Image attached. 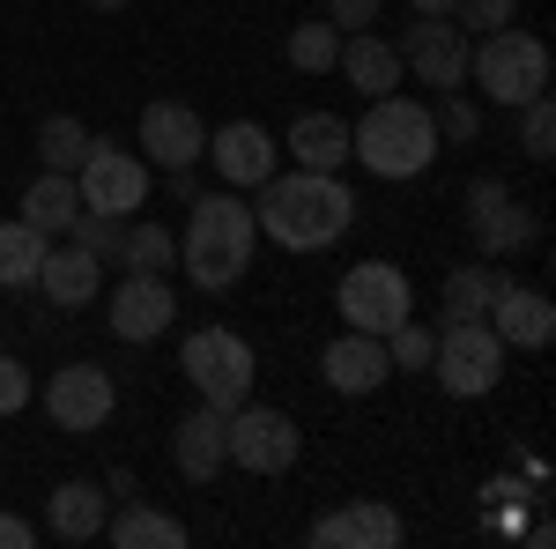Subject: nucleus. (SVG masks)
<instances>
[{"instance_id": "nucleus-17", "label": "nucleus", "mask_w": 556, "mask_h": 549, "mask_svg": "<svg viewBox=\"0 0 556 549\" xmlns=\"http://www.w3.org/2000/svg\"><path fill=\"white\" fill-rule=\"evenodd\" d=\"M319 372H327V386H334V394H349V401H364V394H379V386L393 379V364H386V341H379V335H356V327L327 341Z\"/></svg>"}, {"instance_id": "nucleus-41", "label": "nucleus", "mask_w": 556, "mask_h": 549, "mask_svg": "<svg viewBox=\"0 0 556 549\" xmlns=\"http://www.w3.org/2000/svg\"><path fill=\"white\" fill-rule=\"evenodd\" d=\"M89 8H127V0H89Z\"/></svg>"}, {"instance_id": "nucleus-7", "label": "nucleus", "mask_w": 556, "mask_h": 549, "mask_svg": "<svg viewBox=\"0 0 556 549\" xmlns=\"http://www.w3.org/2000/svg\"><path fill=\"white\" fill-rule=\"evenodd\" d=\"M223 461L245 467V475H290L298 467V423L282 416V409L238 401L223 416Z\"/></svg>"}, {"instance_id": "nucleus-27", "label": "nucleus", "mask_w": 556, "mask_h": 549, "mask_svg": "<svg viewBox=\"0 0 556 549\" xmlns=\"http://www.w3.org/2000/svg\"><path fill=\"white\" fill-rule=\"evenodd\" d=\"M45 246H52V238L30 230L23 215H15V223H0V283H8V290H30V283H38Z\"/></svg>"}, {"instance_id": "nucleus-35", "label": "nucleus", "mask_w": 556, "mask_h": 549, "mask_svg": "<svg viewBox=\"0 0 556 549\" xmlns=\"http://www.w3.org/2000/svg\"><path fill=\"white\" fill-rule=\"evenodd\" d=\"M453 23H460L468 38H490V30L513 23V0H453Z\"/></svg>"}, {"instance_id": "nucleus-33", "label": "nucleus", "mask_w": 556, "mask_h": 549, "mask_svg": "<svg viewBox=\"0 0 556 549\" xmlns=\"http://www.w3.org/2000/svg\"><path fill=\"white\" fill-rule=\"evenodd\" d=\"M430 349H438V335H430L424 320H401V327L386 335V364H393V372H430Z\"/></svg>"}, {"instance_id": "nucleus-18", "label": "nucleus", "mask_w": 556, "mask_h": 549, "mask_svg": "<svg viewBox=\"0 0 556 549\" xmlns=\"http://www.w3.org/2000/svg\"><path fill=\"white\" fill-rule=\"evenodd\" d=\"M490 335L505 341V349H549L556 335V312H549V297L542 290H519V283H505V290L490 297Z\"/></svg>"}, {"instance_id": "nucleus-25", "label": "nucleus", "mask_w": 556, "mask_h": 549, "mask_svg": "<svg viewBox=\"0 0 556 549\" xmlns=\"http://www.w3.org/2000/svg\"><path fill=\"white\" fill-rule=\"evenodd\" d=\"M513 275L497 267V260H468V267H453L445 275V320H482L490 312V297L505 290Z\"/></svg>"}, {"instance_id": "nucleus-2", "label": "nucleus", "mask_w": 556, "mask_h": 549, "mask_svg": "<svg viewBox=\"0 0 556 549\" xmlns=\"http://www.w3.org/2000/svg\"><path fill=\"white\" fill-rule=\"evenodd\" d=\"M253 238H260V223L238 194H201L193 215H186V238H178V267L201 290H230L253 267Z\"/></svg>"}, {"instance_id": "nucleus-32", "label": "nucleus", "mask_w": 556, "mask_h": 549, "mask_svg": "<svg viewBox=\"0 0 556 549\" xmlns=\"http://www.w3.org/2000/svg\"><path fill=\"white\" fill-rule=\"evenodd\" d=\"M519 149H527L534 164H549V157H556V104H549V89L519 104Z\"/></svg>"}, {"instance_id": "nucleus-36", "label": "nucleus", "mask_w": 556, "mask_h": 549, "mask_svg": "<svg viewBox=\"0 0 556 549\" xmlns=\"http://www.w3.org/2000/svg\"><path fill=\"white\" fill-rule=\"evenodd\" d=\"M15 409H30V372H23V357L0 349V416H15Z\"/></svg>"}, {"instance_id": "nucleus-12", "label": "nucleus", "mask_w": 556, "mask_h": 549, "mask_svg": "<svg viewBox=\"0 0 556 549\" xmlns=\"http://www.w3.org/2000/svg\"><path fill=\"white\" fill-rule=\"evenodd\" d=\"M112 409H119V379L104 364H67V372L45 379V416L60 431H104Z\"/></svg>"}, {"instance_id": "nucleus-37", "label": "nucleus", "mask_w": 556, "mask_h": 549, "mask_svg": "<svg viewBox=\"0 0 556 549\" xmlns=\"http://www.w3.org/2000/svg\"><path fill=\"white\" fill-rule=\"evenodd\" d=\"M386 0H327V23L334 30H364V23H379Z\"/></svg>"}, {"instance_id": "nucleus-28", "label": "nucleus", "mask_w": 556, "mask_h": 549, "mask_svg": "<svg viewBox=\"0 0 556 549\" xmlns=\"http://www.w3.org/2000/svg\"><path fill=\"white\" fill-rule=\"evenodd\" d=\"M119 267H127V275H172L178 267V238L164 230V223H127Z\"/></svg>"}, {"instance_id": "nucleus-13", "label": "nucleus", "mask_w": 556, "mask_h": 549, "mask_svg": "<svg viewBox=\"0 0 556 549\" xmlns=\"http://www.w3.org/2000/svg\"><path fill=\"white\" fill-rule=\"evenodd\" d=\"M208 157V127H201V112L193 104H178V97H156L149 112H141V164L156 171H186Z\"/></svg>"}, {"instance_id": "nucleus-5", "label": "nucleus", "mask_w": 556, "mask_h": 549, "mask_svg": "<svg viewBox=\"0 0 556 549\" xmlns=\"http://www.w3.org/2000/svg\"><path fill=\"white\" fill-rule=\"evenodd\" d=\"M178 372L223 416L238 401H253V349H245V335H230V327H193V335L178 341Z\"/></svg>"}, {"instance_id": "nucleus-10", "label": "nucleus", "mask_w": 556, "mask_h": 549, "mask_svg": "<svg viewBox=\"0 0 556 549\" xmlns=\"http://www.w3.org/2000/svg\"><path fill=\"white\" fill-rule=\"evenodd\" d=\"M393 52H401V67H408L416 83H430L438 97L468 83V30H460L453 15H416Z\"/></svg>"}, {"instance_id": "nucleus-38", "label": "nucleus", "mask_w": 556, "mask_h": 549, "mask_svg": "<svg viewBox=\"0 0 556 549\" xmlns=\"http://www.w3.org/2000/svg\"><path fill=\"white\" fill-rule=\"evenodd\" d=\"M30 542H38V527L15 520V512H0V549H30Z\"/></svg>"}, {"instance_id": "nucleus-30", "label": "nucleus", "mask_w": 556, "mask_h": 549, "mask_svg": "<svg viewBox=\"0 0 556 549\" xmlns=\"http://www.w3.org/2000/svg\"><path fill=\"white\" fill-rule=\"evenodd\" d=\"M334 60H342V30H334L327 15L290 30V67H298V75H334Z\"/></svg>"}, {"instance_id": "nucleus-20", "label": "nucleus", "mask_w": 556, "mask_h": 549, "mask_svg": "<svg viewBox=\"0 0 556 549\" xmlns=\"http://www.w3.org/2000/svg\"><path fill=\"white\" fill-rule=\"evenodd\" d=\"M104 520H112V490H97V483H60V490L45 498L52 542H97Z\"/></svg>"}, {"instance_id": "nucleus-8", "label": "nucleus", "mask_w": 556, "mask_h": 549, "mask_svg": "<svg viewBox=\"0 0 556 549\" xmlns=\"http://www.w3.org/2000/svg\"><path fill=\"white\" fill-rule=\"evenodd\" d=\"M334 304H342V320L356 327V335H393L408 312H416V290H408V275L393 267V260H356L342 275V290H334Z\"/></svg>"}, {"instance_id": "nucleus-6", "label": "nucleus", "mask_w": 556, "mask_h": 549, "mask_svg": "<svg viewBox=\"0 0 556 549\" xmlns=\"http://www.w3.org/2000/svg\"><path fill=\"white\" fill-rule=\"evenodd\" d=\"M430 372L453 401H475L505 379V341L490 335V320H445L438 327V349H430Z\"/></svg>"}, {"instance_id": "nucleus-16", "label": "nucleus", "mask_w": 556, "mask_h": 549, "mask_svg": "<svg viewBox=\"0 0 556 549\" xmlns=\"http://www.w3.org/2000/svg\"><path fill=\"white\" fill-rule=\"evenodd\" d=\"M275 134L260 127V120H230V127L208 134V157H215V178L223 186H260L267 171H275Z\"/></svg>"}, {"instance_id": "nucleus-31", "label": "nucleus", "mask_w": 556, "mask_h": 549, "mask_svg": "<svg viewBox=\"0 0 556 549\" xmlns=\"http://www.w3.org/2000/svg\"><path fill=\"white\" fill-rule=\"evenodd\" d=\"M127 223H134V215H97V209H75V223H67V238H75L83 253H97L104 267H119V246H127Z\"/></svg>"}, {"instance_id": "nucleus-4", "label": "nucleus", "mask_w": 556, "mask_h": 549, "mask_svg": "<svg viewBox=\"0 0 556 549\" xmlns=\"http://www.w3.org/2000/svg\"><path fill=\"white\" fill-rule=\"evenodd\" d=\"M468 83H482V97L490 104H505V112H519L527 97H542L549 89V45L534 38V30H490V38L468 45Z\"/></svg>"}, {"instance_id": "nucleus-23", "label": "nucleus", "mask_w": 556, "mask_h": 549, "mask_svg": "<svg viewBox=\"0 0 556 549\" xmlns=\"http://www.w3.org/2000/svg\"><path fill=\"white\" fill-rule=\"evenodd\" d=\"M282 149L298 157V171H342L349 164V120L304 112V120H290V141H282Z\"/></svg>"}, {"instance_id": "nucleus-9", "label": "nucleus", "mask_w": 556, "mask_h": 549, "mask_svg": "<svg viewBox=\"0 0 556 549\" xmlns=\"http://www.w3.org/2000/svg\"><path fill=\"white\" fill-rule=\"evenodd\" d=\"M460 215H468V246L482 260H505V253H519V246H534V238H542L534 209L519 201L505 178H475L468 194H460Z\"/></svg>"}, {"instance_id": "nucleus-14", "label": "nucleus", "mask_w": 556, "mask_h": 549, "mask_svg": "<svg viewBox=\"0 0 556 549\" xmlns=\"http://www.w3.org/2000/svg\"><path fill=\"white\" fill-rule=\"evenodd\" d=\"M104 320H112V335H119V341H156L178 320V297H172L164 275H127L119 290L104 297Z\"/></svg>"}, {"instance_id": "nucleus-34", "label": "nucleus", "mask_w": 556, "mask_h": 549, "mask_svg": "<svg viewBox=\"0 0 556 549\" xmlns=\"http://www.w3.org/2000/svg\"><path fill=\"white\" fill-rule=\"evenodd\" d=\"M430 127H438V141H475V134H482V112H475L460 89H445L438 112H430Z\"/></svg>"}, {"instance_id": "nucleus-26", "label": "nucleus", "mask_w": 556, "mask_h": 549, "mask_svg": "<svg viewBox=\"0 0 556 549\" xmlns=\"http://www.w3.org/2000/svg\"><path fill=\"white\" fill-rule=\"evenodd\" d=\"M104 542H119V549H186V527H178L172 512H156V506H127L119 520H104Z\"/></svg>"}, {"instance_id": "nucleus-24", "label": "nucleus", "mask_w": 556, "mask_h": 549, "mask_svg": "<svg viewBox=\"0 0 556 549\" xmlns=\"http://www.w3.org/2000/svg\"><path fill=\"white\" fill-rule=\"evenodd\" d=\"M75 209H83L75 171H38V178H30V194H23V223H30V230H45V238H67Z\"/></svg>"}, {"instance_id": "nucleus-22", "label": "nucleus", "mask_w": 556, "mask_h": 549, "mask_svg": "<svg viewBox=\"0 0 556 549\" xmlns=\"http://www.w3.org/2000/svg\"><path fill=\"white\" fill-rule=\"evenodd\" d=\"M349 75V89H364V97H393V83H401V52L386 38H371V30H342V60H334Z\"/></svg>"}, {"instance_id": "nucleus-1", "label": "nucleus", "mask_w": 556, "mask_h": 549, "mask_svg": "<svg viewBox=\"0 0 556 549\" xmlns=\"http://www.w3.org/2000/svg\"><path fill=\"white\" fill-rule=\"evenodd\" d=\"M260 238H275L282 253H327L356 223V194H349L334 171H290V178H260Z\"/></svg>"}, {"instance_id": "nucleus-11", "label": "nucleus", "mask_w": 556, "mask_h": 549, "mask_svg": "<svg viewBox=\"0 0 556 549\" xmlns=\"http://www.w3.org/2000/svg\"><path fill=\"white\" fill-rule=\"evenodd\" d=\"M75 194H83V209H97V215H141V201H149V164H141L134 149H112V141L97 134V149H89L83 171H75Z\"/></svg>"}, {"instance_id": "nucleus-21", "label": "nucleus", "mask_w": 556, "mask_h": 549, "mask_svg": "<svg viewBox=\"0 0 556 549\" xmlns=\"http://www.w3.org/2000/svg\"><path fill=\"white\" fill-rule=\"evenodd\" d=\"M172 461H178V475L186 483H215V467H230L223 461V409H193V416H178V431H172Z\"/></svg>"}, {"instance_id": "nucleus-19", "label": "nucleus", "mask_w": 556, "mask_h": 549, "mask_svg": "<svg viewBox=\"0 0 556 549\" xmlns=\"http://www.w3.org/2000/svg\"><path fill=\"white\" fill-rule=\"evenodd\" d=\"M97 283H104V260H97V253H83L75 238H67V246H45L38 290H45V304H52V312H75V304H89V297H97Z\"/></svg>"}, {"instance_id": "nucleus-29", "label": "nucleus", "mask_w": 556, "mask_h": 549, "mask_svg": "<svg viewBox=\"0 0 556 549\" xmlns=\"http://www.w3.org/2000/svg\"><path fill=\"white\" fill-rule=\"evenodd\" d=\"M97 149V134L83 127V120H67V112H52L38 127V157H45V171H83V157Z\"/></svg>"}, {"instance_id": "nucleus-40", "label": "nucleus", "mask_w": 556, "mask_h": 549, "mask_svg": "<svg viewBox=\"0 0 556 549\" xmlns=\"http://www.w3.org/2000/svg\"><path fill=\"white\" fill-rule=\"evenodd\" d=\"M416 15H453V0H408Z\"/></svg>"}, {"instance_id": "nucleus-39", "label": "nucleus", "mask_w": 556, "mask_h": 549, "mask_svg": "<svg viewBox=\"0 0 556 549\" xmlns=\"http://www.w3.org/2000/svg\"><path fill=\"white\" fill-rule=\"evenodd\" d=\"M164 178H172V201H201V178H193V164H186V171H164Z\"/></svg>"}, {"instance_id": "nucleus-3", "label": "nucleus", "mask_w": 556, "mask_h": 549, "mask_svg": "<svg viewBox=\"0 0 556 549\" xmlns=\"http://www.w3.org/2000/svg\"><path fill=\"white\" fill-rule=\"evenodd\" d=\"M349 157L379 178H416L438 157V127H430V104L416 97H371V112L349 127Z\"/></svg>"}, {"instance_id": "nucleus-15", "label": "nucleus", "mask_w": 556, "mask_h": 549, "mask_svg": "<svg viewBox=\"0 0 556 549\" xmlns=\"http://www.w3.org/2000/svg\"><path fill=\"white\" fill-rule=\"evenodd\" d=\"M401 535H408V527H401V512L386 506V498H356V506L312 520V542L319 549H393Z\"/></svg>"}]
</instances>
